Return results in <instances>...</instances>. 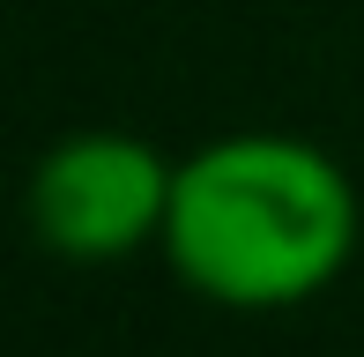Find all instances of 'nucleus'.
<instances>
[{"label": "nucleus", "instance_id": "obj_1", "mask_svg": "<svg viewBox=\"0 0 364 357\" xmlns=\"http://www.w3.org/2000/svg\"><path fill=\"white\" fill-rule=\"evenodd\" d=\"M364 253V201L342 156L305 134L245 127L178 156L164 261L223 313L305 305Z\"/></svg>", "mask_w": 364, "mask_h": 357}, {"label": "nucleus", "instance_id": "obj_2", "mask_svg": "<svg viewBox=\"0 0 364 357\" xmlns=\"http://www.w3.org/2000/svg\"><path fill=\"white\" fill-rule=\"evenodd\" d=\"M171 178L178 156H164L149 134L127 127H82L53 142L30 171V231L75 268H112L134 253L164 246V216H171Z\"/></svg>", "mask_w": 364, "mask_h": 357}]
</instances>
